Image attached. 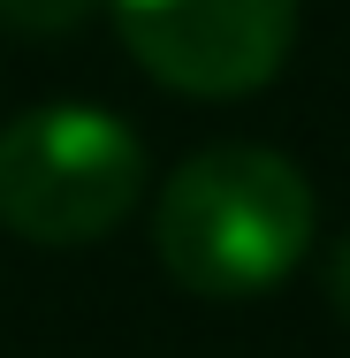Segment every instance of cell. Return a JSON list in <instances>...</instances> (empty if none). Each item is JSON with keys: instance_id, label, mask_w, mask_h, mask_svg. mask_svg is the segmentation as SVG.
I'll list each match as a JSON object with an SVG mask.
<instances>
[{"instance_id": "obj_3", "label": "cell", "mask_w": 350, "mask_h": 358, "mask_svg": "<svg viewBox=\"0 0 350 358\" xmlns=\"http://www.w3.org/2000/svg\"><path fill=\"white\" fill-rule=\"evenodd\" d=\"M122 46L183 99H244L297 46V0H107Z\"/></svg>"}, {"instance_id": "obj_4", "label": "cell", "mask_w": 350, "mask_h": 358, "mask_svg": "<svg viewBox=\"0 0 350 358\" xmlns=\"http://www.w3.org/2000/svg\"><path fill=\"white\" fill-rule=\"evenodd\" d=\"M92 15V0H0V23L8 31H31V38H61Z\"/></svg>"}, {"instance_id": "obj_5", "label": "cell", "mask_w": 350, "mask_h": 358, "mask_svg": "<svg viewBox=\"0 0 350 358\" xmlns=\"http://www.w3.org/2000/svg\"><path fill=\"white\" fill-rule=\"evenodd\" d=\"M328 305H335V313L350 320V244L335 252V259H328Z\"/></svg>"}, {"instance_id": "obj_2", "label": "cell", "mask_w": 350, "mask_h": 358, "mask_svg": "<svg viewBox=\"0 0 350 358\" xmlns=\"http://www.w3.org/2000/svg\"><path fill=\"white\" fill-rule=\"evenodd\" d=\"M145 145L107 107H31L0 130V229L23 244H92L138 214Z\"/></svg>"}, {"instance_id": "obj_1", "label": "cell", "mask_w": 350, "mask_h": 358, "mask_svg": "<svg viewBox=\"0 0 350 358\" xmlns=\"http://www.w3.org/2000/svg\"><path fill=\"white\" fill-rule=\"evenodd\" d=\"M312 183L267 145H206L152 199V252L191 297H259L312 252Z\"/></svg>"}]
</instances>
